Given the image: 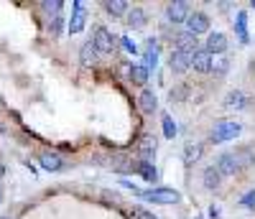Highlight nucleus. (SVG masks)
Returning a JSON list of instances; mask_svg holds the SVG:
<instances>
[{"label": "nucleus", "instance_id": "f257e3e1", "mask_svg": "<svg viewBox=\"0 0 255 219\" xmlns=\"http://www.w3.org/2000/svg\"><path fill=\"white\" fill-rule=\"evenodd\" d=\"M240 130H243V125L235 122V120H220L215 127H212L209 140H212V143H227V140H235V138L240 135Z\"/></svg>", "mask_w": 255, "mask_h": 219}, {"label": "nucleus", "instance_id": "f03ea898", "mask_svg": "<svg viewBox=\"0 0 255 219\" xmlns=\"http://www.w3.org/2000/svg\"><path fill=\"white\" fill-rule=\"evenodd\" d=\"M138 196L140 199H145V202H153V204H176L179 199H181V194L176 191V189H166V186H161V189H140L138 191Z\"/></svg>", "mask_w": 255, "mask_h": 219}, {"label": "nucleus", "instance_id": "7ed1b4c3", "mask_svg": "<svg viewBox=\"0 0 255 219\" xmlns=\"http://www.w3.org/2000/svg\"><path fill=\"white\" fill-rule=\"evenodd\" d=\"M92 43H95L97 54H113V51H115V38H113V33L105 28V26H97V28H95Z\"/></svg>", "mask_w": 255, "mask_h": 219}, {"label": "nucleus", "instance_id": "20e7f679", "mask_svg": "<svg viewBox=\"0 0 255 219\" xmlns=\"http://www.w3.org/2000/svg\"><path fill=\"white\" fill-rule=\"evenodd\" d=\"M186 31H189L191 36L207 33V31H209V15H207V13H189V18H186Z\"/></svg>", "mask_w": 255, "mask_h": 219}, {"label": "nucleus", "instance_id": "39448f33", "mask_svg": "<svg viewBox=\"0 0 255 219\" xmlns=\"http://www.w3.org/2000/svg\"><path fill=\"white\" fill-rule=\"evenodd\" d=\"M166 18L171 20V23H184L189 18V3L186 0H174V3L166 5Z\"/></svg>", "mask_w": 255, "mask_h": 219}, {"label": "nucleus", "instance_id": "423d86ee", "mask_svg": "<svg viewBox=\"0 0 255 219\" xmlns=\"http://www.w3.org/2000/svg\"><path fill=\"white\" fill-rule=\"evenodd\" d=\"M84 23H87V8H84L82 0H77V3H74V10H72V20H69V33L84 31Z\"/></svg>", "mask_w": 255, "mask_h": 219}, {"label": "nucleus", "instance_id": "0eeeda50", "mask_svg": "<svg viewBox=\"0 0 255 219\" xmlns=\"http://www.w3.org/2000/svg\"><path fill=\"white\" fill-rule=\"evenodd\" d=\"M191 67H194V72H199V74L212 72V54L207 49H197L194 54H191Z\"/></svg>", "mask_w": 255, "mask_h": 219}, {"label": "nucleus", "instance_id": "6e6552de", "mask_svg": "<svg viewBox=\"0 0 255 219\" xmlns=\"http://www.w3.org/2000/svg\"><path fill=\"white\" fill-rule=\"evenodd\" d=\"M222 176H235V173L240 171L238 161H235V153H222V156L217 158V166H215Z\"/></svg>", "mask_w": 255, "mask_h": 219}, {"label": "nucleus", "instance_id": "1a4fd4ad", "mask_svg": "<svg viewBox=\"0 0 255 219\" xmlns=\"http://www.w3.org/2000/svg\"><path fill=\"white\" fill-rule=\"evenodd\" d=\"M168 67H171L174 74H184L191 69V54H184V51H174L171 59H168Z\"/></svg>", "mask_w": 255, "mask_h": 219}, {"label": "nucleus", "instance_id": "9d476101", "mask_svg": "<svg viewBox=\"0 0 255 219\" xmlns=\"http://www.w3.org/2000/svg\"><path fill=\"white\" fill-rule=\"evenodd\" d=\"M199 46H197V36H191L189 31H181L176 33V51H184V54H194Z\"/></svg>", "mask_w": 255, "mask_h": 219}, {"label": "nucleus", "instance_id": "9b49d317", "mask_svg": "<svg viewBox=\"0 0 255 219\" xmlns=\"http://www.w3.org/2000/svg\"><path fill=\"white\" fill-rule=\"evenodd\" d=\"M207 51H209V54H225V51H227V36L220 33V31L209 33V38H207Z\"/></svg>", "mask_w": 255, "mask_h": 219}, {"label": "nucleus", "instance_id": "f8f14e48", "mask_svg": "<svg viewBox=\"0 0 255 219\" xmlns=\"http://www.w3.org/2000/svg\"><path fill=\"white\" fill-rule=\"evenodd\" d=\"M79 61H82L84 69H92L95 64H97V49H95L92 41H87V43H84V46L79 49Z\"/></svg>", "mask_w": 255, "mask_h": 219}, {"label": "nucleus", "instance_id": "ddd939ff", "mask_svg": "<svg viewBox=\"0 0 255 219\" xmlns=\"http://www.w3.org/2000/svg\"><path fill=\"white\" fill-rule=\"evenodd\" d=\"M202 184H204L209 191H215V189L222 184V173H220L215 166H207V168L202 171Z\"/></svg>", "mask_w": 255, "mask_h": 219}, {"label": "nucleus", "instance_id": "4468645a", "mask_svg": "<svg viewBox=\"0 0 255 219\" xmlns=\"http://www.w3.org/2000/svg\"><path fill=\"white\" fill-rule=\"evenodd\" d=\"M38 163H41V168H44V171H61L64 168V161L56 156V153H49V150H44L38 156Z\"/></svg>", "mask_w": 255, "mask_h": 219}, {"label": "nucleus", "instance_id": "2eb2a0df", "mask_svg": "<svg viewBox=\"0 0 255 219\" xmlns=\"http://www.w3.org/2000/svg\"><path fill=\"white\" fill-rule=\"evenodd\" d=\"M138 150H140V156L145 163H151V158L156 156V138L153 135H143L140 143H138Z\"/></svg>", "mask_w": 255, "mask_h": 219}, {"label": "nucleus", "instance_id": "dca6fc26", "mask_svg": "<svg viewBox=\"0 0 255 219\" xmlns=\"http://www.w3.org/2000/svg\"><path fill=\"white\" fill-rule=\"evenodd\" d=\"M102 8H105V13L113 15V18H120V15H125L128 10H130V5H128L125 0H105Z\"/></svg>", "mask_w": 255, "mask_h": 219}, {"label": "nucleus", "instance_id": "f3484780", "mask_svg": "<svg viewBox=\"0 0 255 219\" xmlns=\"http://www.w3.org/2000/svg\"><path fill=\"white\" fill-rule=\"evenodd\" d=\"M138 102H140V110H143L145 115L156 112V107H158V97H156V92H153V90H143Z\"/></svg>", "mask_w": 255, "mask_h": 219}, {"label": "nucleus", "instance_id": "a211bd4d", "mask_svg": "<svg viewBox=\"0 0 255 219\" xmlns=\"http://www.w3.org/2000/svg\"><path fill=\"white\" fill-rule=\"evenodd\" d=\"M245 105H248V97H245L240 90L230 92V95L225 97V107H227V110H243Z\"/></svg>", "mask_w": 255, "mask_h": 219}, {"label": "nucleus", "instance_id": "6ab92c4d", "mask_svg": "<svg viewBox=\"0 0 255 219\" xmlns=\"http://www.w3.org/2000/svg\"><path fill=\"white\" fill-rule=\"evenodd\" d=\"M145 10L143 8H130L128 10V23H130V28H143L145 26Z\"/></svg>", "mask_w": 255, "mask_h": 219}, {"label": "nucleus", "instance_id": "aec40b11", "mask_svg": "<svg viewBox=\"0 0 255 219\" xmlns=\"http://www.w3.org/2000/svg\"><path fill=\"white\" fill-rule=\"evenodd\" d=\"M235 161H238L240 171H243V168H250V166L255 163V153H253L250 148H240V150L235 153Z\"/></svg>", "mask_w": 255, "mask_h": 219}, {"label": "nucleus", "instance_id": "412c9836", "mask_svg": "<svg viewBox=\"0 0 255 219\" xmlns=\"http://www.w3.org/2000/svg\"><path fill=\"white\" fill-rule=\"evenodd\" d=\"M148 46H151V49L145 51V64H143V67L151 72V67L156 69V64H158V49H156V41H153V38L148 41Z\"/></svg>", "mask_w": 255, "mask_h": 219}, {"label": "nucleus", "instance_id": "4be33fe9", "mask_svg": "<svg viewBox=\"0 0 255 219\" xmlns=\"http://www.w3.org/2000/svg\"><path fill=\"white\" fill-rule=\"evenodd\" d=\"M202 153H204L202 143H194V145H186V150H184V161H186V163H197V161L202 158Z\"/></svg>", "mask_w": 255, "mask_h": 219}, {"label": "nucleus", "instance_id": "5701e85b", "mask_svg": "<svg viewBox=\"0 0 255 219\" xmlns=\"http://www.w3.org/2000/svg\"><path fill=\"white\" fill-rule=\"evenodd\" d=\"M138 173L145 179V181H156L158 179V171H156V166L153 163H145V161H140L138 163Z\"/></svg>", "mask_w": 255, "mask_h": 219}, {"label": "nucleus", "instance_id": "b1692460", "mask_svg": "<svg viewBox=\"0 0 255 219\" xmlns=\"http://www.w3.org/2000/svg\"><path fill=\"white\" fill-rule=\"evenodd\" d=\"M130 79H133V84H140V87H143V84L148 82V69L143 67V64H138V67L130 69Z\"/></svg>", "mask_w": 255, "mask_h": 219}, {"label": "nucleus", "instance_id": "393cba45", "mask_svg": "<svg viewBox=\"0 0 255 219\" xmlns=\"http://www.w3.org/2000/svg\"><path fill=\"white\" fill-rule=\"evenodd\" d=\"M161 127H163V135L166 138H174L176 135V122L171 120V115H163L161 117Z\"/></svg>", "mask_w": 255, "mask_h": 219}, {"label": "nucleus", "instance_id": "a878e982", "mask_svg": "<svg viewBox=\"0 0 255 219\" xmlns=\"http://www.w3.org/2000/svg\"><path fill=\"white\" fill-rule=\"evenodd\" d=\"M41 8H44L49 15H54V18H56V15H59V10L64 8V3H61V0H51V3L46 0V3H41Z\"/></svg>", "mask_w": 255, "mask_h": 219}, {"label": "nucleus", "instance_id": "bb28decb", "mask_svg": "<svg viewBox=\"0 0 255 219\" xmlns=\"http://www.w3.org/2000/svg\"><path fill=\"white\" fill-rule=\"evenodd\" d=\"M61 26H64V20H61V15L51 18V20H49V33H51V36H59V33H61Z\"/></svg>", "mask_w": 255, "mask_h": 219}, {"label": "nucleus", "instance_id": "cd10ccee", "mask_svg": "<svg viewBox=\"0 0 255 219\" xmlns=\"http://www.w3.org/2000/svg\"><path fill=\"white\" fill-rule=\"evenodd\" d=\"M238 36H240V41H243V43H248V31H245V13H240V15H238Z\"/></svg>", "mask_w": 255, "mask_h": 219}, {"label": "nucleus", "instance_id": "c85d7f7f", "mask_svg": "<svg viewBox=\"0 0 255 219\" xmlns=\"http://www.w3.org/2000/svg\"><path fill=\"white\" fill-rule=\"evenodd\" d=\"M120 43H123V49H125L128 54H138V46H135V41H133L130 36H123Z\"/></svg>", "mask_w": 255, "mask_h": 219}, {"label": "nucleus", "instance_id": "c756f323", "mask_svg": "<svg viewBox=\"0 0 255 219\" xmlns=\"http://www.w3.org/2000/svg\"><path fill=\"white\" fill-rule=\"evenodd\" d=\"M240 204L243 207H248V209H253L255 212V189H250L245 196H243V199H240Z\"/></svg>", "mask_w": 255, "mask_h": 219}, {"label": "nucleus", "instance_id": "7c9ffc66", "mask_svg": "<svg viewBox=\"0 0 255 219\" xmlns=\"http://www.w3.org/2000/svg\"><path fill=\"white\" fill-rule=\"evenodd\" d=\"M133 219H156V214L153 212H148V209H133Z\"/></svg>", "mask_w": 255, "mask_h": 219}, {"label": "nucleus", "instance_id": "2f4dec72", "mask_svg": "<svg viewBox=\"0 0 255 219\" xmlns=\"http://www.w3.org/2000/svg\"><path fill=\"white\" fill-rule=\"evenodd\" d=\"M171 100H186V87L184 84H179V87L171 90Z\"/></svg>", "mask_w": 255, "mask_h": 219}, {"label": "nucleus", "instance_id": "473e14b6", "mask_svg": "<svg viewBox=\"0 0 255 219\" xmlns=\"http://www.w3.org/2000/svg\"><path fill=\"white\" fill-rule=\"evenodd\" d=\"M209 217L212 219H220V207H209Z\"/></svg>", "mask_w": 255, "mask_h": 219}, {"label": "nucleus", "instance_id": "72a5a7b5", "mask_svg": "<svg viewBox=\"0 0 255 219\" xmlns=\"http://www.w3.org/2000/svg\"><path fill=\"white\" fill-rule=\"evenodd\" d=\"M3 173H5V168H3V163H0V179H3Z\"/></svg>", "mask_w": 255, "mask_h": 219}, {"label": "nucleus", "instance_id": "f704fd0d", "mask_svg": "<svg viewBox=\"0 0 255 219\" xmlns=\"http://www.w3.org/2000/svg\"><path fill=\"white\" fill-rule=\"evenodd\" d=\"M0 202H3V189H0Z\"/></svg>", "mask_w": 255, "mask_h": 219}, {"label": "nucleus", "instance_id": "c9c22d12", "mask_svg": "<svg viewBox=\"0 0 255 219\" xmlns=\"http://www.w3.org/2000/svg\"><path fill=\"white\" fill-rule=\"evenodd\" d=\"M250 5H253V8H255V0H253V3H250Z\"/></svg>", "mask_w": 255, "mask_h": 219}, {"label": "nucleus", "instance_id": "e433bc0d", "mask_svg": "<svg viewBox=\"0 0 255 219\" xmlns=\"http://www.w3.org/2000/svg\"><path fill=\"white\" fill-rule=\"evenodd\" d=\"M0 219H8V217H0Z\"/></svg>", "mask_w": 255, "mask_h": 219}]
</instances>
